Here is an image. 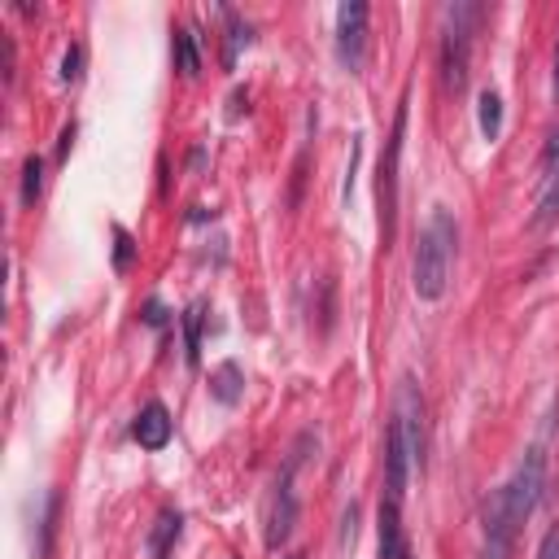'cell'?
I'll return each mask as SVG.
<instances>
[{
    "instance_id": "cell-11",
    "label": "cell",
    "mask_w": 559,
    "mask_h": 559,
    "mask_svg": "<svg viewBox=\"0 0 559 559\" xmlns=\"http://www.w3.org/2000/svg\"><path fill=\"white\" fill-rule=\"evenodd\" d=\"M57 511H61V494H57V490H49V499H44V516H40V546H35V559H49V555H53Z\"/></svg>"
},
{
    "instance_id": "cell-14",
    "label": "cell",
    "mask_w": 559,
    "mask_h": 559,
    "mask_svg": "<svg viewBox=\"0 0 559 559\" xmlns=\"http://www.w3.org/2000/svg\"><path fill=\"white\" fill-rule=\"evenodd\" d=\"M175 61H179V75H188V79L201 70V49H197L193 31H175Z\"/></svg>"
},
{
    "instance_id": "cell-16",
    "label": "cell",
    "mask_w": 559,
    "mask_h": 559,
    "mask_svg": "<svg viewBox=\"0 0 559 559\" xmlns=\"http://www.w3.org/2000/svg\"><path fill=\"white\" fill-rule=\"evenodd\" d=\"M250 44V23L245 18H236L232 9H227V53H224V61L227 66H236V53Z\"/></svg>"
},
{
    "instance_id": "cell-3",
    "label": "cell",
    "mask_w": 559,
    "mask_h": 559,
    "mask_svg": "<svg viewBox=\"0 0 559 559\" xmlns=\"http://www.w3.org/2000/svg\"><path fill=\"white\" fill-rule=\"evenodd\" d=\"M307 446H310V437H302V442L293 446V454H289V463H284V472H280V481H276V490H271V503H267V546H271V551H276V546H284V542H289V533H293V525H298V494H293V472L302 468Z\"/></svg>"
},
{
    "instance_id": "cell-8",
    "label": "cell",
    "mask_w": 559,
    "mask_h": 559,
    "mask_svg": "<svg viewBox=\"0 0 559 559\" xmlns=\"http://www.w3.org/2000/svg\"><path fill=\"white\" fill-rule=\"evenodd\" d=\"M132 437H136L144 450H162L170 442V411L162 402H149L136 416V424H132Z\"/></svg>"
},
{
    "instance_id": "cell-26",
    "label": "cell",
    "mask_w": 559,
    "mask_h": 559,
    "mask_svg": "<svg viewBox=\"0 0 559 559\" xmlns=\"http://www.w3.org/2000/svg\"><path fill=\"white\" fill-rule=\"evenodd\" d=\"M555 101H559V49H555Z\"/></svg>"
},
{
    "instance_id": "cell-5",
    "label": "cell",
    "mask_w": 559,
    "mask_h": 559,
    "mask_svg": "<svg viewBox=\"0 0 559 559\" xmlns=\"http://www.w3.org/2000/svg\"><path fill=\"white\" fill-rule=\"evenodd\" d=\"M402 132H407V105H398L393 114V132L380 158V179H376V197H380V241L389 250L393 241V219H398V158H402Z\"/></svg>"
},
{
    "instance_id": "cell-19",
    "label": "cell",
    "mask_w": 559,
    "mask_h": 559,
    "mask_svg": "<svg viewBox=\"0 0 559 559\" xmlns=\"http://www.w3.org/2000/svg\"><path fill=\"white\" fill-rule=\"evenodd\" d=\"M114 236H118V250H114V267H118V271H127V267H132V236H127L123 227H118Z\"/></svg>"
},
{
    "instance_id": "cell-15",
    "label": "cell",
    "mask_w": 559,
    "mask_h": 559,
    "mask_svg": "<svg viewBox=\"0 0 559 559\" xmlns=\"http://www.w3.org/2000/svg\"><path fill=\"white\" fill-rule=\"evenodd\" d=\"M476 118H481V136L499 140V132H503V101H499L494 92H485V96H481V114H476Z\"/></svg>"
},
{
    "instance_id": "cell-21",
    "label": "cell",
    "mask_w": 559,
    "mask_h": 559,
    "mask_svg": "<svg viewBox=\"0 0 559 559\" xmlns=\"http://www.w3.org/2000/svg\"><path fill=\"white\" fill-rule=\"evenodd\" d=\"M507 551H511V542H499V537H490V542H485V551H481V559H507Z\"/></svg>"
},
{
    "instance_id": "cell-24",
    "label": "cell",
    "mask_w": 559,
    "mask_h": 559,
    "mask_svg": "<svg viewBox=\"0 0 559 559\" xmlns=\"http://www.w3.org/2000/svg\"><path fill=\"white\" fill-rule=\"evenodd\" d=\"M5 79H14V40H5Z\"/></svg>"
},
{
    "instance_id": "cell-1",
    "label": "cell",
    "mask_w": 559,
    "mask_h": 559,
    "mask_svg": "<svg viewBox=\"0 0 559 559\" xmlns=\"http://www.w3.org/2000/svg\"><path fill=\"white\" fill-rule=\"evenodd\" d=\"M542 490H546V454H542V450H529V454L520 459L516 476H511L503 490L490 499V507H485V533L499 537V542H511L516 529L533 516Z\"/></svg>"
},
{
    "instance_id": "cell-13",
    "label": "cell",
    "mask_w": 559,
    "mask_h": 559,
    "mask_svg": "<svg viewBox=\"0 0 559 559\" xmlns=\"http://www.w3.org/2000/svg\"><path fill=\"white\" fill-rule=\"evenodd\" d=\"M210 393L224 402V407H232L236 398H241V367L236 363H224L215 376H210Z\"/></svg>"
},
{
    "instance_id": "cell-18",
    "label": "cell",
    "mask_w": 559,
    "mask_h": 559,
    "mask_svg": "<svg viewBox=\"0 0 559 559\" xmlns=\"http://www.w3.org/2000/svg\"><path fill=\"white\" fill-rule=\"evenodd\" d=\"M79 66H84V49H75V44H70V53H66V61H61V79H66V84H75V79H79Z\"/></svg>"
},
{
    "instance_id": "cell-25",
    "label": "cell",
    "mask_w": 559,
    "mask_h": 559,
    "mask_svg": "<svg viewBox=\"0 0 559 559\" xmlns=\"http://www.w3.org/2000/svg\"><path fill=\"white\" fill-rule=\"evenodd\" d=\"M70 140H75V127H66V132H61V144H57V153H61V158H66V149H70Z\"/></svg>"
},
{
    "instance_id": "cell-22",
    "label": "cell",
    "mask_w": 559,
    "mask_h": 559,
    "mask_svg": "<svg viewBox=\"0 0 559 559\" xmlns=\"http://www.w3.org/2000/svg\"><path fill=\"white\" fill-rule=\"evenodd\" d=\"M354 520H359V511L350 507V511H345V525H341V546H350V542H354Z\"/></svg>"
},
{
    "instance_id": "cell-2",
    "label": "cell",
    "mask_w": 559,
    "mask_h": 559,
    "mask_svg": "<svg viewBox=\"0 0 559 559\" xmlns=\"http://www.w3.org/2000/svg\"><path fill=\"white\" fill-rule=\"evenodd\" d=\"M454 245H459V227L450 219V210H433L428 224L419 227L416 241V262H411V289L424 302H437L450 284V267H454Z\"/></svg>"
},
{
    "instance_id": "cell-12",
    "label": "cell",
    "mask_w": 559,
    "mask_h": 559,
    "mask_svg": "<svg viewBox=\"0 0 559 559\" xmlns=\"http://www.w3.org/2000/svg\"><path fill=\"white\" fill-rule=\"evenodd\" d=\"M201 324H206V302H193L184 310V345H188V367L201 363Z\"/></svg>"
},
{
    "instance_id": "cell-23",
    "label": "cell",
    "mask_w": 559,
    "mask_h": 559,
    "mask_svg": "<svg viewBox=\"0 0 559 559\" xmlns=\"http://www.w3.org/2000/svg\"><path fill=\"white\" fill-rule=\"evenodd\" d=\"M144 324H153V328H158V324H167V310H162V302H149V307H144Z\"/></svg>"
},
{
    "instance_id": "cell-6",
    "label": "cell",
    "mask_w": 559,
    "mask_h": 559,
    "mask_svg": "<svg viewBox=\"0 0 559 559\" xmlns=\"http://www.w3.org/2000/svg\"><path fill=\"white\" fill-rule=\"evenodd\" d=\"M389 424L398 428V437H402V446H407L411 468H419V463H424V402H419L416 380H402V385H398Z\"/></svg>"
},
{
    "instance_id": "cell-17",
    "label": "cell",
    "mask_w": 559,
    "mask_h": 559,
    "mask_svg": "<svg viewBox=\"0 0 559 559\" xmlns=\"http://www.w3.org/2000/svg\"><path fill=\"white\" fill-rule=\"evenodd\" d=\"M40 188H44V162L31 153L27 162H23V206H35Z\"/></svg>"
},
{
    "instance_id": "cell-9",
    "label": "cell",
    "mask_w": 559,
    "mask_h": 559,
    "mask_svg": "<svg viewBox=\"0 0 559 559\" xmlns=\"http://www.w3.org/2000/svg\"><path fill=\"white\" fill-rule=\"evenodd\" d=\"M555 210H559V132L551 136V149H546V193H542L537 219H551Z\"/></svg>"
},
{
    "instance_id": "cell-10",
    "label": "cell",
    "mask_w": 559,
    "mask_h": 559,
    "mask_svg": "<svg viewBox=\"0 0 559 559\" xmlns=\"http://www.w3.org/2000/svg\"><path fill=\"white\" fill-rule=\"evenodd\" d=\"M179 511H162L158 516V525H153V533H149V551H153V559H167V551H170V542L179 537Z\"/></svg>"
},
{
    "instance_id": "cell-4",
    "label": "cell",
    "mask_w": 559,
    "mask_h": 559,
    "mask_svg": "<svg viewBox=\"0 0 559 559\" xmlns=\"http://www.w3.org/2000/svg\"><path fill=\"white\" fill-rule=\"evenodd\" d=\"M481 18L476 5H454L446 9V40H442V79L446 87L468 84V49H472V23Z\"/></svg>"
},
{
    "instance_id": "cell-7",
    "label": "cell",
    "mask_w": 559,
    "mask_h": 559,
    "mask_svg": "<svg viewBox=\"0 0 559 559\" xmlns=\"http://www.w3.org/2000/svg\"><path fill=\"white\" fill-rule=\"evenodd\" d=\"M336 57L345 70H363L367 61V5L345 0L336 9Z\"/></svg>"
},
{
    "instance_id": "cell-27",
    "label": "cell",
    "mask_w": 559,
    "mask_h": 559,
    "mask_svg": "<svg viewBox=\"0 0 559 559\" xmlns=\"http://www.w3.org/2000/svg\"><path fill=\"white\" fill-rule=\"evenodd\" d=\"M284 559H307V555H284Z\"/></svg>"
},
{
    "instance_id": "cell-20",
    "label": "cell",
    "mask_w": 559,
    "mask_h": 559,
    "mask_svg": "<svg viewBox=\"0 0 559 559\" xmlns=\"http://www.w3.org/2000/svg\"><path fill=\"white\" fill-rule=\"evenodd\" d=\"M537 559H559V525H551V529H546L542 546H537Z\"/></svg>"
}]
</instances>
